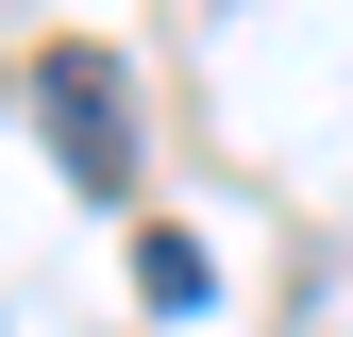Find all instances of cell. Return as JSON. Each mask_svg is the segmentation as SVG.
<instances>
[{
	"label": "cell",
	"instance_id": "cell-1",
	"mask_svg": "<svg viewBox=\"0 0 353 337\" xmlns=\"http://www.w3.org/2000/svg\"><path fill=\"white\" fill-rule=\"evenodd\" d=\"M34 118H51V152H68L84 202L135 186V118H118V68H101V51H34Z\"/></svg>",
	"mask_w": 353,
	"mask_h": 337
},
{
	"label": "cell",
	"instance_id": "cell-2",
	"mask_svg": "<svg viewBox=\"0 0 353 337\" xmlns=\"http://www.w3.org/2000/svg\"><path fill=\"white\" fill-rule=\"evenodd\" d=\"M135 287H152V304H168V320H185V304H202V287H219V270H202V236H168V220H152V236H135Z\"/></svg>",
	"mask_w": 353,
	"mask_h": 337
}]
</instances>
